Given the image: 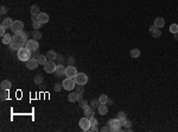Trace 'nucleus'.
<instances>
[{
  "label": "nucleus",
  "mask_w": 178,
  "mask_h": 132,
  "mask_svg": "<svg viewBox=\"0 0 178 132\" xmlns=\"http://www.w3.org/2000/svg\"><path fill=\"white\" fill-rule=\"evenodd\" d=\"M55 61H56L58 64H61V63L64 62V57H63L62 55H57V57H56V60H55Z\"/></svg>",
  "instance_id": "58836bf2"
},
{
  "label": "nucleus",
  "mask_w": 178,
  "mask_h": 132,
  "mask_svg": "<svg viewBox=\"0 0 178 132\" xmlns=\"http://www.w3.org/2000/svg\"><path fill=\"white\" fill-rule=\"evenodd\" d=\"M108 97H107L106 94H102V95H100L99 97V101H100V104H107V101H108Z\"/></svg>",
  "instance_id": "c756f323"
},
{
  "label": "nucleus",
  "mask_w": 178,
  "mask_h": 132,
  "mask_svg": "<svg viewBox=\"0 0 178 132\" xmlns=\"http://www.w3.org/2000/svg\"><path fill=\"white\" fill-rule=\"evenodd\" d=\"M8 99V90H1V94H0V100L1 101H5Z\"/></svg>",
  "instance_id": "cd10ccee"
},
{
  "label": "nucleus",
  "mask_w": 178,
  "mask_h": 132,
  "mask_svg": "<svg viewBox=\"0 0 178 132\" xmlns=\"http://www.w3.org/2000/svg\"><path fill=\"white\" fill-rule=\"evenodd\" d=\"M80 107L82 108V110H86V108H88L89 107V105H88V102L86 101V100H80Z\"/></svg>",
  "instance_id": "72a5a7b5"
},
{
  "label": "nucleus",
  "mask_w": 178,
  "mask_h": 132,
  "mask_svg": "<svg viewBox=\"0 0 178 132\" xmlns=\"http://www.w3.org/2000/svg\"><path fill=\"white\" fill-rule=\"evenodd\" d=\"M12 24H13V20L11 18H5L1 22V26H4L5 29H11L12 28Z\"/></svg>",
  "instance_id": "f3484780"
},
{
  "label": "nucleus",
  "mask_w": 178,
  "mask_h": 132,
  "mask_svg": "<svg viewBox=\"0 0 178 132\" xmlns=\"http://www.w3.org/2000/svg\"><path fill=\"white\" fill-rule=\"evenodd\" d=\"M68 100H69L70 102L80 101V100H82V94H80V93H77V92L69 93V94H68Z\"/></svg>",
  "instance_id": "9b49d317"
},
{
  "label": "nucleus",
  "mask_w": 178,
  "mask_h": 132,
  "mask_svg": "<svg viewBox=\"0 0 178 132\" xmlns=\"http://www.w3.org/2000/svg\"><path fill=\"white\" fill-rule=\"evenodd\" d=\"M161 36V31L159 30V29H156V30L152 32V37L153 38H159Z\"/></svg>",
  "instance_id": "f704fd0d"
},
{
  "label": "nucleus",
  "mask_w": 178,
  "mask_h": 132,
  "mask_svg": "<svg viewBox=\"0 0 178 132\" xmlns=\"http://www.w3.org/2000/svg\"><path fill=\"white\" fill-rule=\"evenodd\" d=\"M31 54H32V51H31V50H29L26 47L20 48V49L18 50V52H17L18 58H19L20 61H24V62H26L27 60H30V58H31Z\"/></svg>",
  "instance_id": "f03ea898"
},
{
  "label": "nucleus",
  "mask_w": 178,
  "mask_h": 132,
  "mask_svg": "<svg viewBox=\"0 0 178 132\" xmlns=\"http://www.w3.org/2000/svg\"><path fill=\"white\" fill-rule=\"evenodd\" d=\"M40 26H42V23H40L38 19H36V20H33V22H32V28L35 29V30L40 29Z\"/></svg>",
  "instance_id": "c85d7f7f"
},
{
  "label": "nucleus",
  "mask_w": 178,
  "mask_h": 132,
  "mask_svg": "<svg viewBox=\"0 0 178 132\" xmlns=\"http://www.w3.org/2000/svg\"><path fill=\"white\" fill-rule=\"evenodd\" d=\"M173 37H175V39L178 40V32L177 33H173Z\"/></svg>",
  "instance_id": "de8ad7c7"
},
{
  "label": "nucleus",
  "mask_w": 178,
  "mask_h": 132,
  "mask_svg": "<svg viewBox=\"0 0 178 132\" xmlns=\"http://www.w3.org/2000/svg\"><path fill=\"white\" fill-rule=\"evenodd\" d=\"M30 12H31V14H32V16H38L40 13L39 12V6H38V5H32V6H31Z\"/></svg>",
  "instance_id": "393cba45"
},
{
  "label": "nucleus",
  "mask_w": 178,
  "mask_h": 132,
  "mask_svg": "<svg viewBox=\"0 0 178 132\" xmlns=\"http://www.w3.org/2000/svg\"><path fill=\"white\" fill-rule=\"evenodd\" d=\"M11 40H12V37H11L10 35H8V33H5V35L3 36V37H1V42L4 43V44H10L11 43Z\"/></svg>",
  "instance_id": "b1692460"
},
{
  "label": "nucleus",
  "mask_w": 178,
  "mask_h": 132,
  "mask_svg": "<svg viewBox=\"0 0 178 132\" xmlns=\"http://www.w3.org/2000/svg\"><path fill=\"white\" fill-rule=\"evenodd\" d=\"M125 127H126V131H131V126H132V123L129 121V120H126V123H125L124 125Z\"/></svg>",
  "instance_id": "ea45409f"
},
{
  "label": "nucleus",
  "mask_w": 178,
  "mask_h": 132,
  "mask_svg": "<svg viewBox=\"0 0 178 132\" xmlns=\"http://www.w3.org/2000/svg\"><path fill=\"white\" fill-rule=\"evenodd\" d=\"M156 29H158V28H156V26H154V25H151V26H150V29H148V30H150V32H153L154 30H156Z\"/></svg>",
  "instance_id": "49530a36"
},
{
  "label": "nucleus",
  "mask_w": 178,
  "mask_h": 132,
  "mask_svg": "<svg viewBox=\"0 0 178 132\" xmlns=\"http://www.w3.org/2000/svg\"><path fill=\"white\" fill-rule=\"evenodd\" d=\"M27 37H29V33L24 32V31H20V32L14 33V36H13L12 38L18 43V44H20L22 47H25V45H26V42L29 40Z\"/></svg>",
  "instance_id": "f257e3e1"
},
{
  "label": "nucleus",
  "mask_w": 178,
  "mask_h": 132,
  "mask_svg": "<svg viewBox=\"0 0 178 132\" xmlns=\"http://www.w3.org/2000/svg\"><path fill=\"white\" fill-rule=\"evenodd\" d=\"M76 75H77V69L76 67H74V64L72 65L68 64V67H65V76L67 77H75Z\"/></svg>",
  "instance_id": "9d476101"
},
{
  "label": "nucleus",
  "mask_w": 178,
  "mask_h": 132,
  "mask_svg": "<svg viewBox=\"0 0 178 132\" xmlns=\"http://www.w3.org/2000/svg\"><path fill=\"white\" fill-rule=\"evenodd\" d=\"M25 47H26L29 50H31L32 52L39 49V44H38L37 39H29L26 42V45H25Z\"/></svg>",
  "instance_id": "6e6552de"
},
{
  "label": "nucleus",
  "mask_w": 178,
  "mask_h": 132,
  "mask_svg": "<svg viewBox=\"0 0 178 132\" xmlns=\"http://www.w3.org/2000/svg\"><path fill=\"white\" fill-rule=\"evenodd\" d=\"M32 37L35 38V39H40V38H42V32H40V31H38V30H35L32 32Z\"/></svg>",
  "instance_id": "2f4dec72"
},
{
  "label": "nucleus",
  "mask_w": 178,
  "mask_h": 132,
  "mask_svg": "<svg viewBox=\"0 0 178 132\" xmlns=\"http://www.w3.org/2000/svg\"><path fill=\"white\" fill-rule=\"evenodd\" d=\"M23 29H24V23H23L22 20H13L12 28H11V30H12L13 32L14 33L20 32V31H23Z\"/></svg>",
  "instance_id": "0eeeda50"
},
{
  "label": "nucleus",
  "mask_w": 178,
  "mask_h": 132,
  "mask_svg": "<svg viewBox=\"0 0 178 132\" xmlns=\"http://www.w3.org/2000/svg\"><path fill=\"white\" fill-rule=\"evenodd\" d=\"M75 81H76L77 85H86L88 82V76H87L84 73H77V75L74 77Z\"/></svg>",
  "instance_id": "39448f33"
},
{
  "label": "nucleus",
  "mask_w": 178,
  "mask_h": 132,
  "mask_svg": "<svg viewBox=\"0 0 178 132\" xmlns=\"http://www.w3.org/2000/svg\"><path fill=\"white\" fill-rule=\"evenodd\" d=\"M97 111L101 115H106L107 112H108V107H107L106 104H100V106L97 107Z\"/></svg>",
  "instance_id": "a211bd4d"
},
{
  "label": "nucleus",
  "mask_w": 178,
  "mask_h": 132,
  "mask_svg": "<svg viewBox=\"0 0 178 132\" xmlns=\"http://www.w3.org/2000/svg\"><path fill=\"white\" fill-rule=\"evenodd\" d=\"M153 25L156 26V28L161 29V28H164V25H165V20H164V18L158 17V18H156V19H154V24Z\"/></svg>",
  "instance_id": "dca6fc26"
},
{
  "label": "nucleus",
  "mask_w": 178,
  "mask_h": 132,
  "mask_svg": "<svg viewBox=\"0 0 178 132\" xmlns=\"http://www.w3.org/2000/svg\"><path fill=\"white\" fill-rule=\"evenodd\" d=\"M38 61H37V58H35V57H31L30 60H27L26 61V67L29 68V69H36V68L38 67Z\"/></svg>",
  "instance_id": "f8f14e48"
},
{
  "label": "nucleus",
  "mask_w": 178,
  "mask_h": 132,
  "mask_svg": "<svg viewBox=\"0 0 178 132\" xmlns=\"http://www.w3.org/2000/svg\"><path fill=\"white\" fill-rule=\"evenodd\" d=\"M37 61H38V63H39V64L44 65L45 63L48 62V57H46V55H39V56L37 57Z\"/></svg>",
  "instance_id": "a878e982"
},
{
  "label": "nucleus",
  "mask_w": 178,
  "mask_h": 132,
  "mask_svg": "<svg viewBox=\"0 0 178 132\" xmlns=\"http://www.w3.org/2000/svg\"><path fill=\"white\" fill-rule=\"evenodd\" d=\"M56 67H57V64L55 63V61H48V62L44 64V70L48 73V74H51V73H55Z\"/></svg>",
  "instance_id": "1a4fd4ad"
},
{
  "label": "nucleus",
  "mask_w": 178,
  "mask_h": 132,
  "mask_svg": "<svg viewBox=\"0 0 178 132\" xmlns=\"http://www.w3.org/2000/svg\"><path fill=\"white\" fill-rule=\"evenodd\" d=\"M62 88H63L62 83H55V86H54L55 92H61V90H62Z\"/></svg>",
  "instance_id": "c9c22d12"
},
{
  "label": "nucleus",
  "mask_w": 178,
  "mask_h": 132,
  "mask_svg": "<svg viewBox=\"0 0 178 132\" xmlns=\"http://www.w3.org/2000/svg\"><path fill=\"white\" fill-rule=\"evenodd\" d=\"M46 57H48V61H55L57 57V54L55 52V50H49L46 52Z\"/></svg>",
  "instance_id": "412c9836"
},
{
  "label": "nucleus",
  "mask_w": 178,
  "mask_h": 132,
  "mask_svg": "<svg viewBox=\"0 0 178 132\" xmlns=\"http://www.w3.org/2000/svg\"><path fill=\"white\" fill-rule=\"evenodd\" d=\"M35 83L36 85H42L43 83V76H42V74H38V75H36L35 76Z\"/></svg>",
  "instance_id": "bb28decb"
},
{
  "label": "nucleus",
  "mask_w": 178,
  "mask_h": 132,
  "mask_svg": "<svg viewBox=\"0 0 178 132\" xmlns=\"http://www.w3.org/2000/svg\"><path fill=\"white\" fill-rule=\"evenodd\" d=\"M169 30H170L171 33H177L178 32V24H171Z\"/></svg>",
  "instance_id": "7c9ffc66"
},
{
  "label": "nucleus",
  "mask_w": 178,
  "mask_h": 132,
  "mask_svg": "<svg viewBox=\"0 0 178 132\" xmlns=\"http://www.w3.org/2000/svg\"><path fill=\"white\" fill-rule=\"evenodd\" d=\"M89 131H92V132H96V131H99V127H97V125H96V126H90Z\"/></svg>",
  "instance_id": "c03bdc74"
},
{
  "label": "nucleus",
  "mask_w": 178,
  "mask_h": 132,
  "mask_svg": "<svg viewBox=\"0 0 178 132\" xmlns=\"http://www.w3.org/2000/svg\"><path fill=\"white\" fill-rule=\"evenodd\" d=\"M76 92L77 93H80V94H83V92H84V87H83V85H78V86H76Z\"/></svg>",
  "instance_id": "e433bc0d"
},
{
  "label": "nucleus",
  "mask_w": 178,
  "mask_h": 132,
  "mask_svg": "<svg viewBox=\"0 0 178 132\" xmlns=\"http://www.w3.org/2000/svg\"><path fill=\"white\" fill-rule=\"evenodd\" d=\"M55 74L57 75V77H62L65 75V68H64V65H63V63L57 64L56 70H55Z\"/></svg>",
  "instance_id": "ddd939ff"
},
{
  "label": "nucleus",
  "mask_w": 178,
  "mask_h": 132,
  "mask_svg": "<svg viewBox=\"0 0 178 132\" xmlns=\"http://www.w3.org/2000/svg\"><path fill=\"white\" fill-rule=\"evenodd\" d=\"M97 125V119L95 117L90 118V126H96Z\"/></svg>",
  "instance_id": "a19ab883"
},
{
  "label": "nucleus",
  "mask_w": 178,
  "mask_h": 132,
  "mask_svg": "<svg viewBox=\"0 0 178 132\" xmlns=\"http://www.w3.org/2000/svg\"><path fill=\"white\" fill-rule=\"evenodd\" d=\"M6 12H7V8H6L5 6H1V7H0V13H1V14H5Z\"/></svg>",
  "instance_id": "37998d69"
},
{
  "label": "nucleus",
  "mask_w": 178,
  "mask_h": 132,
  "mask_svg": "<svg viewBox=\"0 0 178 132\" xmlns=\"http://www.w3.org/2000/svg\"><path fill=\"white\" fill-rule=\"evenodd\" d=\"M37 19L39 20L42 24H46V23L49 22V16H48L46 13H44V12H40L39 14L37 16Z\"/></svg>",
  "instance_id": "4468645a"
},
{
  "label": "nucleus",
  "mask_w": 178,
  "mask_h": 132,
  "mask_svg": "<svg viewBox=\"0 0 178 132\" xmlns=\"http://www.w3.org/2000/svg\"><path fill=\"white\" fill-rule=\"evenodd\" d=\"M90 106H92L93 108H97L100 106V101L99 99H93L92 101H90Z\"/></svg>",
  "instance_id": "473e14b6"
},
{
  "label": "nucleus",
  "mask_w": 178,
  "mask_h": 132,
  "mask_svg": "<svg viewBox=\"0 0 178 132\" xmlns=\"http://www.w3.org/2000/svg\"><path fill=\"white\" fill-rule=\"evenodd\" d=\"M5 30H6V29L4 28V26H0V36H1V37L5 35Z\"/></svg>",
  "instance_id": "a18cd8bd"
},
{
  "label": "nucleus",
  "mask_w": 178,
  "mask_h": 132,
  "mask_svg": "<svg viewBox=\"0 0 178 132\" xmlns=\"http://www.w3.org/2000/svg\"><path fill=\"white\" fill-rule=\"evenodd\" d=\"M8 45H10V49H11V50H17V51L20 49V48H23L22 45H20V44H18V43L15 42V40L13 39V38H12V40H11V43H10V44H8Z\"/></svg>",
  "instance_id": "4be33fe9"
},
{
  "label": "nucleus",
  "mask_w": 178,
  "mask_h": 132,
  "mask_svg": "<svg viewBox=\"0 0 178 132\" xmlns=\"http://www.w3.org/2000/svg\"><path fill=\"white\" fill-rule=\"evenodd\" d=\"M84 117L89 118V119H90L92 117H94V108H93L92 106H89L88 108L84 110Z\"/></svg>",
  "instance_id": "6ab92c4d"
},
{
  "label": "nucleus",
  "mask_w": 178,
  "mask_h": 132,
  "mask_svg": "<svg viewBox=\"0 0 178 132\" xmlns=\"http://www.w3.org/2000/svg\"><path fill=\"white\" fill-rule=\"evenodd\" d=\"M129 55H131L132 58H138V57H140V50H139L138 48H134V49L131 50Z\"/></svg>",
  "instance_id": "5701e85b"
},
{
  "label": "nucleus",
  "mask_w": 178,
  "mask_h": 132,
  "mask_svg": "<svg viewBox=\"0 0 178 132\" xmlns=\"http://www.w3.org/2000/svg\"><path fill=\"white\" fill-rule=\"evenodd\" d=\"M108 125L111 126V132H119L121 131V123H120V120L118 119V118H115V119H109L108 120Z\"/></svg>",
  "instance_id": "20e7f679"
},
{
  "label": "nucleus",
  "mask_w": 178,
  "mask_h": 132,
  "mask_svg": "<svg viewBox=\"0 0 178 132\" xmlns=\"http://www.w3.org/2000/svg\"><path fill=\"white\" fill-rule=\"evenodd\" d=\"M118 119L120 120L121 125L124 126L125 123H126V120H127V115H126V113H125V112H119V113H118Z\"/></svg>",
  "instance_id": "aec40b11"
},
{
  "label": "nucleus",
  "mask_w": 178,
  "mask_h": 132,
  "mask_svg": "<svg viewBox=\"0 0 178 132\" xmlns=\"http://www.w3.org/2000/svg\"><path fill=\"white\" fill-rule=\"evenodd\" d=\"M101 131H102V132H108V131H111V126H109V125H106V126H102Z\"/></svg>",
  "instance_id": "79ce46f5"
},
{
  "label": "nucleus",
  "mask_w": 178,
  "mask_h": 132,
  "mask_svg": "<svg viewBox=\"0 0 178 132\" xmlns=\"http://www.w3.org/2000/svg\"><path fill=\"white\" fill-rule=\"evenodd\" d=\"M78 124H80V127H81L83 131H89V129H90V119L87 117L81 118Z\"/></svg>",
  "instance_id": "423d86ee"
},
{
  "label": "nucleus",
  "mask_w": 178,
  "mask_h": 132,
  "mask_svg": "<svg viewBox=\"0 0 178 132\" xmlns=\"http://www.w3.org/2000/svg\"><path fill=\"white\" fill-rule=\"evenodd\" d=\"M67 62L69 65H72L75 64V57H72V56H68L67 57Z\"/></svg>",
  "instance_id": "4c0bfd02"
},
{
  "label": "nucleus",
  "mask_w": 178,
  "mask_h": 132,
  "mask_svg": "<svg viewBox=\"0 0 178 132\" xmlns=\"http://www.w3.org/2000/svg\"><path fill=\"white\" fill-rule=\"evenodd\" d=\"M11 87H12V83H11L10 80H4L3 82L0 83V88H1V90H10Z\"/></svg>",
  "instance_id": "2eb2a0df"
},
{
  "label": "nucleus",
  "mask_w": 178,
  "mask_h": 132,
  "mask_svg": "<svg viewBox=\"0 0 178 132\" xmlns=\"http://www.w3.org/2000/svg\"><path fill=\"white\" fill-rule=\"evenodd\" d=\"M62 85H63V88H64V89L72 90L75 87H76L77 83H76V81H75L74 77H65L64 80H63Z\"/></svg>",
  "instance_id": "7ed1b4c3"
}]
</instances>
